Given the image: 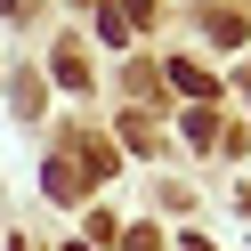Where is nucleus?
Wrapping results in <instances>:
<instances>
[{"label":"nucleus","instance_id":"1","mask_svg":"<svg viewBox=\"0 0 251 251\" xmlns=\"http://www.w3.org/2000/svg\"><path fill=\"white\" fill-rule=\"evenodd\" d=\"M170 89H186V98L219 105V81H211V65H195V57H178V65H170Z\"/></svg>","mask_w":251,"mask_h":251},{"label":"nucleus","instance_id":"2","mask_svg":"<svg viewBox=\"0 0 251 251\" xmlns=\"http://www.w3.org/2000/svg\"><path fill=\"white\" fill-rule=\"evenodd\" d=\"M57 81H73V89H89V65H81V57H73V49H57Z\"/></svg>","mask_w":251,"mask_h":251},{"label":"nucleus","instance_id":"3","mask_svg":"<svg viewBox=\"0 0 251 251\" xmlns=\"http://www.w3.org/2000/svg\"><path fill=\"white\" fill-rule=\"evenodd\" d=\"M122 251H162V243H154V227H138V235H130Z\"/></svg>","mask_w":251,"mask_h":251},{"label":"nucleus","instance_id":"4","mask_svg":"<svg viewBox=\"0 0 251 251\" xmlns=\"http://www.w3.org/2000/svg\"><path fill=\"white\" fill-rule=\"evenodd\" d=\"M178 251H211V243H202V235H186V243H178Z\"/></svg>","mask_w":251,"mask_h":251}]
</instances>
